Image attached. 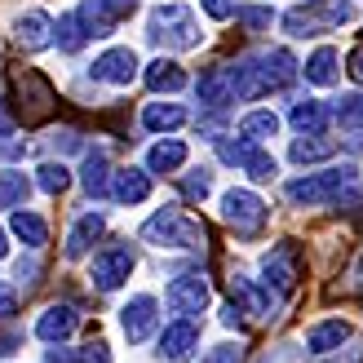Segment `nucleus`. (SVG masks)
<instances>
[{"label":"nucleus","mask_w":363,"mask_h":363,"mask_svg":"<svg viewBox=\"0 0 363 363\" xmlns=\"http://www.w3.org/2000/svg\"><path fill=\"white\" fill-rule=\"evenodd\" d=\"M45 363H76V350H62V346H58V350L45 354Z\"/></svg>","instance_id":"09e8293b"},{"label":"nucleus","mask_w":363,"mask_h":363,"mask_svg":"<svg viewBox=\"0 0 363 363\" xmlns=\"http://www.w3.org/2000/svg\"><path fill=\"white\" fill-rule=\"evenodd\" d=\"M230 71V84H235V98L240 102H257L262 94H270V89H279L275 71H270V58L266 53H257V58H240Z\"/></svg>","instance_id":"423d86ee"},{"label":"nucleus","mask_w":363,"mask_h":363,"mask_svg":"<svg viewBox=\"0 0 363 363\" xmlns=\"http://www.w3.org/2000/svg\"><path fill=\"white\" fill-rule=\"evenodd\" d=\"M27 191H31V182H27L23 169H5V173H0V208H23Z\"/></svg>","instance_id":"c85d7f7f"},{"label":"nucleus","mask_w":363,"mask_h":363,"mask_svg":"<svg viewBox=\"0 0 363 363\" xmlns=\"http://www.w3.org/2000/svg\"><path fill=\"white\" fill-rule=\"evenodd\" d=\"M333 151H337V142L328 133H301L288 155H293V164H319V160H328Z\"/></svg>","instance_id":"5701e85b"},{"label":"nucleus","mask_w":363,"mask_h":363,"mask_svg":"<svg viewBox=\"0 0 363 363\" xmlns=\"http://www.w3.org/2000/svg\"><path fill=\"white\" fill-rule=\"evenodd\" d=\"M346 191H354V169L341 164V169H323V173H306L297 182H288L284 195L293 199L297 208H315V204H328V199H341Z\"/></svg>","instance_id":"7ed1b4c3"},{"label":"nucleus","mask_w":363,"mask_h":363,"mask_svg":"<svg viewBox=\"0 0 363 363\" xmlns=\"http://www.w3.org/2000/svg\"><path fill=\"white\" fill-rule=\"evenodd\" d=\"M333 116H337L341 124H363V94H350V98H341V102L333 106Z\"/></svg>","instance_id":"58836bf2"},{"label":"nucleus","mask_w":363,"mask_h":363,"mask_svg":"<svg viewBox=\"0 0 363 363\" xmlns=\"http://www.w3.org/2000/svg\"><path fill=\"white\" fill-rule=\"evenodd\" d=\"M13 106H18V116H23V124H40L49 120L53 111V102H58V94H53V84L40 76V71H31V67H18L13 71Z\"/></svg>","instance_id":"39448f33"},{"label":"nucleus","mask_w":363,"mask_h":363,"mask_svg":"<svg viewBox=\"0 0 363 363\" xmlns=\"http://www.w3.org/2000/svg\"><path fill=\"white\" fill-rule=\"evenodd\" d=\"M328 106L323 102H315V98H306V102H297L293 111H288V120H293V129L297 133H323V124H328Z\"/></svg>","instance_id":"bb28decb"},{"label":"nucleus","mask_w":363,"mask_h":363,"mask_svg":"<svg viewBox=\"0 0 363 363\" xmlns=\"http://www.w3.org/2000/svg\"><path fill=\"white\" fill-rule=\"evenodd\" d=\"M142 124H147L151 133H169V129H177V124H186V106H177V102H147Z\"/></svg>","instance_id":"393cba45"},{"label":"nucleus","mask_w":363,"mask_h":363,"mask_svg":"<svg viewBox=\"0 0 363 363\" xmlns=\"http://www.w3.org/2000/svg\"><path fill=\"white\" fill-rule=\"evenodd\" d=\"M350 288H354V293H363V252H359L354 266H350Z\"/></svg>","instance_id":"de8ad7c7"},{"label":"nucleus","mask_w":363,"mask_h":363,"mask_svg":"<svg viewBox=\"0 0 363 363\" xmlns=\"http://www.w3.org/2000/svg\"><path fill=\"white\" fill-rule=\"evenodd\" d=\"M53 40H58V49H67V53H76V49L89 40V27H84L80 9H76V13H62V18H58V35H53Z\"/></svg>","instance_id":"7c9ffc66"},{"label":"nucleus","mask_w":363,"mask_h":363,"mask_svg":"<svg viewBox=\"0 0 363 363\" xmlns=\"http://www.w3.org/2000/svg\"><path fill=\"white\" fill-rule=\"evenodd\" d=\"M18 346H23V333H13V328H9V333H0V359H9Z\"/></svg>","instance_id":"a18cd8bd"},{"label":"nucleus","mask_w":363,"mask_h":363,"mask_svg":"<svg viewBox=\"0 0 363 363\" xmlns=\"http://www.w3.org/2000/svg\"><path fill=\"white\" fill-rule=\"evenodd\" d=\"M147 35H151L155 45L182 53V49H195L199 45V23H195V13L186 5H160L147 18Z\"/></svg>","instance_id":"20e7f679"},{"label":"nucleus","mask_w":363,"mask_h":363,"mask_svg":"<svg viewBox=\"0 0 363 363\" xmlns=\"http://www.w3.org/2000/svg\"><path fill=\"white\" fill-rule=\"evenodd\" d=\"M13 311H18V293H13V288H9L5 279H0V323L13 319Z\"/></svg>","instance_id":"37998d69"},{"label":"nucleus","mask_w":363,"mask_h":363,"mask_svg":"<svg viewBox=\"0 0 363 363\" xmlns=\"http://www.w3.org/2000/svg\"><path fill=\"white\" fill-rule=\"evenodd\" d=\"M208 279L204 275H177L169 288H164V301L173 306V311L177 315H199V311H204V306H208Z\"/></svg>","instance_id":"9b49d317"},{"label":"nucleus","mask_w":363,"mask_h":363,"mask_svg":"<svg viewBox=\"0 0 363 363\" xmlns=\"http://www.w3.org/2000/svg\"><path fill=\"white\" fill-rule=\"evenodd\" d=\"M182 164H186V142H177V138L155 142V147L147 151V169H151V173H173V169H182Z\"/></svg>","instance_id":"a878e982"},{"label":"nucleus","mask_w":363,"mask_h":363,"mask_svg":"<svg viewBox=\"0 0 363 363\" xmlns=\"http://www.w3.org/2000/svg\"><path fill=\"white\" fill-rule=\"evenodd\" d=\"M346 147H350V151H363V129H359V133H350V138H346Z\"/></svg>","instance_id":"8fccbe9b"},{"label":"nucleus","mask_w":363,"mask_h":363,"mask_svg":"<svg viewBox=\"0 0 363 363\" xmlns=\"http://www.w3.org/2000/svg\"><path fill=\"white\" fill-rule=\"evenodd\" d=\"M252 151H257V142H248V138H235V142H222L217 147V155H222V164H235V169H244Z\"/></svg>","instance_id":"72a5a7b5"},{"label":"nucleus","mask_w":363,"mask_h":363,"mask_svg":"<svg viewBox=\"0 0 363 363\" xmlns=\"http://www.w3.org/2000/svg\"><path fill=\"white\" fill-rule=\"evenodd\" d=\"M222 323H226V328H244V311H240V306H222Z\"/></svg>","instance_id":"49530a36"},{"label":"nucleus","mask_w":363,"mask_h":363,"mask_svg":"<svg viewBox=\"0 0 363 363\" xmlns=\"http://www.w3.org/2000/svg\"><path fill=\"white\" fill-rule=\"evenodd\" d=\"M129 9H133V0H84V5H80V18H84L89 35H111L116 23H120Z\"/></svg>","instance_id":"ddd939ff"},{"label":"nucleus","mask_w":363,"mask_h":363,"mask_svg":"<svg viewBox=\"0 0 363 363\" xmlns=\"http://www.w3.org/2000/svg\"><path fill=\"white\" fill-rule=\"evenodd\" d=\"M142 240L155 244V248H177V252H191V248H204V226L186 217L177 204H164L160 213H151L142 222Z\"/></svg>","instance_id":"f257e3e1"},{"label":"nucleus","mask_w":363,"mask_h":363,"mask_svg":"<svg viewBox=\"0 0 363 363\" xmlns=\"http://www.w3.org/2000/svg\"><path fill=\"white\" fill-rule=\"evenodd\" d=\"M5 252H9V244H5V230H0V257H5Z\"/></svg>","instance_id":"3c124183"},{"label":"nucleus","mask_w":363,"mask_h":363,"mask_svg":"<svg viewBox=\"0 0 363 363\" xmlns=\"http://www.w3.org/2000/svg\"><path fill=\"white\" fill-rule=\"evenodd\" d=\"M230 293L240 297V311L244 315H257V319L275 315V297H270V288H257V284L244 279V275H230Z\"/></svg>","instance_id":"f3484780"},{"label":"nucleus","mask_w":363,"mask_h":363,"mask_svg":"<svg viewBox=\"0 0 363 363\" xmlns=\"http://www.w3.org/2000/svg\"><path fill=\"white\" fill-rule=\"evenodd\" d=\"M89 76L94 80H102V84H133L138 80V53L133 49H106L102 58L89 67Z\"/></svg>","instance_id":"f8f14e48"},{"label":"nucleus","mask_w":363,"mask_h":363,"mask_svg":"<svg viewBox=\"0 0 363 363\" xmlns=\"http://www.w3.org/2000/svg\"><path fill=\"white\" fill-rule=\"evenodd\" d=\"M18 45H23V49H49L53 45V35H58V23H53V18L45 13V9H27L23 18H18Z\"/></svg>","instance_id":"2eb2a0df"},{"label":"nucleus","mask_w":363,"mask_h":363,"mask_svg":"<svg viewBox=\"0 0 363 363\" xmlns=\"http://www.w3.org/2000/svg\"><path fill=\"white\" fill-rule=\"evenodd\" d=\"M102 230H106L102 213H84L80 222L71 226V235H67V257H84V252L94 248V240H102Z\"/></svg>","instance_id":"aec40b11"},{"label":"nucleus","mask_w":363,"mask_h":363,"mask_svg":"<svg viewBox=\"0 0 363 363\" xmlns=\"http://www.w3.org/2000/svg\"><path fill=\"white\" fill-rule=\"evenodd\" d=\"M35 182H40L45 195H62V191L71 186V169H67V164H53V160H49V164L35 169Z\"/></svg>","instance_id":"473e14b6"},{"label":"nucleus","mask_w":363,"mask_h":363,"mask_svg":"<svg viewBox=\"0 0 363 363\" xmlns=\"http://www.w3.org/2000/svg\"><path fill=\"white\" fill-rule=\"evenodd\" d=\"M346 23H354V5L350 0H311V5H297L284 13V27L288 35H323V31H341Z\"/></svg>","instance_id":"f03ea898"},{"label":"nucleus","mask_w":363,"mask_h":363,"mask_svg":"<svg viewBox=\"0 0 363 363\" xmlns=\"http://www.w3.org/2000/svg\"><path fill=\"white\" fill-rule=\"evenodd\" d=\"M199 363H244V346H217V350H208Z\"/></svg>","instance_id":"79ce46f5"},{"label":"nucleus","mask_w":363,"mask_h":363,"mask_svg":"<svg viewBox=\"0 0 363 363\" xmlns=\"http://www.w3.org/2000/svg\"><path fill=\"white\" fill-rule=\"evenodd\" d=\"M76 363H111V350H106V341H89L76 350Z\"/></svg>","instance_id":"ea45409f"},{"label":"nucleus","mask_w":363,"mask_h":363,"mask_svg":"<svg viewBox=\"0 0 363 363\" xmlns=\"http://www.w3.org/2000/svg\"><path fill=\"white\" fill-rule=\"evenodd\" d=\"M76 328H80L76 306H49V311L40 315V323H35V337L40 341H67Z\"/></svg>","instance_id":"a211bd4d"},{"label":"nucleus","mask_w":363,"mask_h":363,"mask_svg":"<svg viewBox=\"0 0 363 363\" xmlns=\"http://www.w3.org/2000/svg\"><path fill=\"white\" fill-rule=\"evenodd\" d=\"M208 191H213V173H208V169H195V173L182 177V195L195 199V204H199V199H204Z\"/></svg>","instance_id":"c9c22d12"},{"label":"nucleus","mask_w":363,"mask_h":363,"mask_svg":"<svg viewBox=\"0 0 363 363\" xmlns=\"http://www.w3.org/2000/svg\"><path fill=\"white\" fill-rule=\"evenodd\" d=\"M350 337V323L346 319H328V323H315L311 333H306V350L311 354H328V350H337L341 341Z\"/></svg>","instance_id":"412c9836"},{"label":"nucleus","mask_w":363,"mask_h":363,"mask_svg":"<svg viewBox=\"0 0 363 363\" xmlns=\"http://www.w3.org/2000/svg\"><path fill=\"white\" fill-rule=\"evenodd\" d=\"M9 230L23 240L31 252L35 248H45V240H49V226H45V217H35L31 208H13V217H9Z\"/></svg>","instance_id":"4be33fe9"},{"label":"nucleus","mask_w":363,"mask_h":363,"mask_svg":"<svg viewBox=\"0 0 363 363\" xmlns=\"http://www.w3.org/2000/svg\"><path fill=\"white\" fill-rule=\"evenodd\" d=\"M275 133H279V116H275V111H248V116L240 120V138L257 142V147H262L266 138H275Z\"/></svg>","instance_id":"c756f323"},{"label":"nucleus","mask_w":363,"mask_h":363,"mask_svg":"<svg viewBox=\"0 0 363 363\" xmlns=\"http://www.w3.org/2000/svg\"><path fill=\"white\" fill-rule=\"evenodd\" d=\"M222 217H226V222L240 230V235H257V230L266 226V204H262L252 191H240V186H235V191L222 195Z\"/></svg>","instance_id":"6e6552de"},{"label":"nucleus","mask_w":363,"mask_h":363,"mask_svg":"<svg viewBox=\"0 0 363 363\" xmlns=\"http://www.w3.org/2000/svg\"><path fill=\"white\" fill-rule=\"evenodd\" d=\"M346 71H350V80H354V84H363V45H354V49H350Z\"/></svg>","instance_id":"c03bdc74"},{"label":"nucleus","mask_w":363,"mask_h":363,"mask_svg":"<svg viewBox=\"0 0 363 363\" xmlns=\"http://www.w3.org/2000/svg\"><path fill=\"white\" fill-rule=\"evenodd\" d=\"M195 94H199V102H204V106H226V102L235 98L230 71H226V67H208L204 76H199V84H195Z\"/></svg>","instance_id":"6ab92c4d"},{"label":"nucleus","mask_w":363,"mask_h":363,"mask_svg":"<svg viewBox=\"0 0 363 363\" xmlns=\"http://www.w3.org/2000/svg\"><path fill=\"white\" fill-rule=\"evenodd\" d=\"M116 199V204H142V199L151 195V173L142 169H116L111 173V191H106Z\"/></svg>","instance_id":"dca6fc26"},{"label":"nucleus","mask_w":363,"mask_h":363,"mask_svg":"<svg viewBox=\"0 0 363 363\" xmlns=\"http://www.w3.org/2000/svg\"><path fill=\"white\" fill-rule=\"evenodd\" d=\"M270 18H275V13H270L266 5H240V9H235V23H240V27H248V31H262V27H270Z\"/></svg>","instance_id":"e433bc0d"},{"label":"nucleus","mask_w":363,"mask_h":363,"mask_svg":"<svg viewBox=\"0 0 363 363\" xmlns=\"http://www.w3.org/2000/svg\"><path fill=\"white\" fill-rule=\"evenodd\" d=\"M133 266H138L133 248H129V244H111V248H102L98 257H94V266H89V279H94L98 293H111V288H120L124 279L133 275Z\"/></svg>","instance_id":"0eeeda50"},{"label":"nucleus","mask_w":363,"mask_h":363,"mask_svg":"<svg viewBox=\"0 0 363 363\" xmlns=\"http://www.w3.org/2000/svg\"><path fill=\"white\" fill-rule=\"evenodd\" d=\"M80 182H84V191L94 195V199L111 191V169H106V151H89V155H84V164H80Z\"/></svg>","instance_id":"b1692460"},{"label":"nucleus","mask_w":363,"mask_h":363,"mask_svg":"<svg viewBox=\"0 0 363 363\" xmlns=\"http://www.w3.org/2000/svg\"><path fill=\"white\" fill-rule=\"evenodd\" d=\"M244 173H248L252 182H270V177L279 173V169H275V155H266V151L257 147V151H252V160L244 164Z\"/></svg>","instance_id":"4c0bfd02"},{"label":"nucleus","mask_w":363,"mask_h":363,"mask_svg":"<svg viewBox=\"0 0 363 363\" xmlns=\"http://www.w3.org/2000/svg\"><path fill=\"white\" fill-rule=\"evenodd\" d=\"M195 346H199V323L195 319H177V323H169V328L160 333V359H169V363L191 359Z\"/></svg>","instance_id":"4468645a"},{"label":"nucleus","mask_w":363,"mask_h":363,"mask_svg":"<svg viewBox=\"0 0 363 363\" xmlns=\"http://www.w3.org/2000/svg\"><path fill=\"white\" fill-rule=\"evenodd\" d=\"M301 71H306L311 84H337V49H319Z\"/></svg>","instance_id":"2f4dec72"},{"label":"nucleus","mask_w":363,"mask_h":363,"mask_svg":"<svg viewBox=\"0 0 363 363\" xmlns=\"http://www.w3.org/2000/svg\"><path fill=\"white\" fill-rule=\"evenodd\" d=\"M147 84L155 89V94H177V89L186 84V71H182L177 62H169V58H160V62L147 67Z\"/></svg>","instance_id":"cd10ccee"},{"label":"nucleus","mask_w":363,"mask_h":363,"mask_svg":"<svg viewBox=\"0 0 363 363\" xmlns=\"http://www.w3.org/2000/svg\"><path fill=\"white\" fill-rule=\"evenodd\" d=\"M262 275H266V288H275L279 297H288V293L297 288V279H301L297 248H293V244H279V248H270V252H266V262H262Z\"/></svg>","instance_id":"9d476101"},{"label":"nucleus","mask_w":363,"mask_h":363,"mask_svg":"<svg viewBox=\"0 0 363 363\" xmlns=\"http://www.w3.org/2000/svg\"><path fill=\"white\" fill-rule=\"evenodd\" d=\"M266 58H270V71H275V80H279V89L297 80V71H301V67H297V58H293V53H288V49H270Z\"/></svg>","instance_id":"f704fd0d"},{"label":"nucleus","mask_w":363,"mask_h":363,"mask_svg":"<svg viewBox=\"0 0 363 363\" xmlns=\"http://www.w3.org/2000/svg\"><path fill=\"white\" fill-rule=\"evenodd\" d=\"M155 323H160V301L151 293H138L120 311V328H124V337H129V346H142V341L155 333Z\"/></svg>","instance_id":"1a4fd4ad"},{"label":"nucleus","mask_w":363,"mask_h":363,"mask_svg":"<svg viewBox=\"0 0 363 363\" xmlns=\"http://www.w3.org/2000/svg\"><path fill=\"white\" fill-rule=\"evenodd\" d=\"M199 5H204V13L213 18V23H226V18H235V0H199Z\"/></svg>","instance_id":"a19ab883"}]
</instances>
